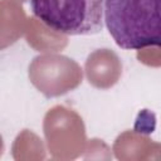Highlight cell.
Listing matches in <instances>:
<instances>
[{
    "instance_id": "cell-2",
    "label": "cell",
    "mask_w": 161,
    "mask_h": 161,
    "mask_svg": "<svg viewBox=\"0 0 161 161\" xmlns=\"http://www.w3.org/2000/svg\"><path fill=\"white\" fill-rule=\"evenodd\" d=\"M33 14L67 35H92L103 29L104 0H30Z\"/></svg>"
},
{
    "instance_id": "cell-1",
    "label": "cell",
    "mask_w": 161,
    "mask_h": 161,
    "mask_svg": "<svg viewBox=\"0 0 161 161\" xmlns=\"http://www.w3.org/2000/svg\"><path fill=\"white\" fill-rule=\"evenodd\" d=\"M103 20L123 49L160 45V0H104Z\"/></svg>"
}]
</instances>
